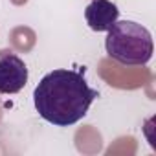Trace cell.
Masks as SVG:
<instances>
[{
	"label": "cell",
	"mask_w": 156,
	"mask_h": 156,
	"mask_svg": "<svg viewBox=\"0 0 156 156\" xmlns=\"http://www.w3.org/2000/svg\"><path fill=\"white\" fill-rule=\"evenodd\" d=\"M119 9L110 0H92L85 9V19L90 30L94 31H108L114 22H118Z\"/></svg>",
	"instance_id": "4"
},
{
	"label": "cell",
	"mask_w": 156,
	"mask_h": 156,
	"mask_svg": "<svg viewBox=\"0 0 156 156\" xmlns=\"http://www.w3.org/2000/svg\"><path fill=\"white\" fill-rule=\"evenodd\" d=\"M28 83V66L13 51L0 53V94H17Z\"/></svg>",
	"instance_id": "3"
},
{
	"label": "cell",
	"mask_w": 156,
	"mask_h": 156,
	"mask_svg": "<svg viewBox=\"0 0 156 156\" xmlns=\"http://www.w3.org/2000/svg\"><path fill=\"white\" fill-rule=\"evenodd\" d=\"M96 98L98 90L88 87L83 72L64 68L46 73L33 90L39 116L55 127H70L83 119Z\"/></svg>",
	"instance_id": "1"
},
{
	"label": "cell",
	"mask_w": 156,
	"mask_h": 156,
	"mask_svg": "<svg viewBox=\"0 0 156 156\" xmlns=\"http://www.w3.org/2000/svg\"><path fill=\"white\" fill-rule=\"evenodd\" d=\"M105 50L108 57L121 64L140 66L151 61L154 46L151 31L145 26L134 20H121L114 22V26L108 30Z\"/></svg>",
	"instance_id": "2"
}]
</instances>
